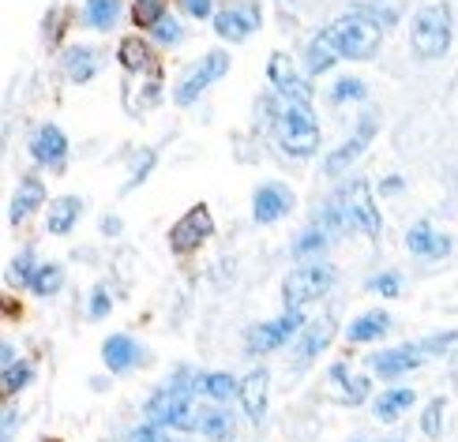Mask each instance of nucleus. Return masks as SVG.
Here are the masks:
<instances>
[{
	"label": "nucleus",
	"mask_w": 458,
	"mask_h": 442,
	"mask_svg": "<svg viewBox=\"0 0 458 442\" xmlns=\"http://www.w3.org/2000/svg\"><path fill=\"white\" fill-rule=\"evenodd\" d=\"M323 42L335 49V56H346V61H369L379 49V23L369 15H342L319 34Z\"/></svg>",
	"instance_id": "nucleus-1"
},
{
	"label": "nucleus",
	"mask_w": 458,
	"mask_h": 442,
	"mask_svg": "<svg viewBox=\"0 0 458 442\" xmlns=\"http://www.w3.org/2000/svg\"><path fill=\"white\" fill-rule=\"evenodd\" d=\"M331 225L338 229H353V233H365L376 237L379 233V214H376V203H372V191L365 180H350L346 188H338V196L327 210Z\"/></svg>",
	"instance_id": "nucleus-2"
},
{
	"label": "nucleus",
	"mask_w": 458,
	"mask_h": 442,
	"mask_svg": "<svg viewBox=\"0 0 458 442\" xmlns=\"http://www.w3.org/2000/svg\"><path fill=\"white\" fill-rule=\"evenodd\" d=\"M451 30H454V19H451V8L447 4H428L417 12L413 27H410V42H413V53L425 56V61H436L451 49Z\"/></svg>",
	"instance_id": "nucleus-3"
},
{
	"label": "nucleus",
	"mask_w": 458,
	"mask_h": 442,
	"mask_svg": "<svg viewBox=\"0 0 458 442\" xmlns=\"http://www.w3.org/2000/svg\"><path fill=\"white\" fill-rule=\"evenodd\" d=\"M275 136H278L285 154H293V158H312L316 146H319V124L304 102H290L282 109Z\"/></svg>",
	"instance_id": "nucleus-4"
},
{
	"label": "nucleus",
	"mask_w": 458,
	"mask_h": 442,
	"mask_svg": "<svg viewBox=\"0 0 458 442\" xmlns=\"http://www.w3.org/2000/svg\"><path fill=\"white\" fill-rule=\"evenodd\" d=\"M331 281H335L331 266H301V271H293L290 278L282 281L285 307H304V304L319 300L323 293L331 289Z\"/></svg>",
	"instance_id": "nucleus-5"
},
{
	"label": "nucleus",
	"mask_w": 458,
	"mask_h": 442,
	"mask_svg": "<svg viewBox=\"0 0 458 442\" xmlns=\"http://www.w3.org/2000/svg\"><path fill=\"white\" fill-rule=\"evenodd\" d=\"M225 68H229V56L222 53V49H215V53H207L203 61L196 64V68H188V75L177 83V90H174V98H177V105H192L199 94L211 87V83H218L222 75H225Z\"/></svg>",
	"instance_id": "nucleus-6"
},
{
	"label": "nucleus",
	"mask_w": 458,
	"mask_h": 442,
	"mask_svg": "<svg viewBox=\"0 0 458 442\" xmlns=\"http://www.w3.org/2000/svg\"><path fill=\"white\" fill-rule=\"evenodd\" d=\"M215 233V221H211V210H207L203 203L192 206L188 214L169 229V247H174L177 255H188V252H196V247Z\"/></svg>",
	"instance_id": "nucleus-7"
},
{
	"label": "nucleus",
	"mask_w": 458,
	"mask_h": 442,
	"mask_svg": "<svg viewBox=\"0 0 458 442\" xmlns=\"http://www.w3.org/2000/svg\"><path fill=\"white\" fill-rule=\"evenodd\" d=\"M301 322H304V315L297 312V307H290L282 319H271V322L256 326V330L248 334V349H252V353H275L282 341L293 338V330H297Z\"/></svg>",
	"instance_id": "nucleus-8"
},
{
	"label": "nucleus",
	"mask_w": 458,
	"mask_h": 442,
	"mask_svg": "<svg viewBox=\"0 0 458 442\" xmlns=\"http://www.w3.org/2000/svg\"><path fill=\"white\" fill-rule=\"evenodd\" d=\"M256 27H259V8L252 0H241V4L222 8V15H215V30L222 42H244Z\"/></svg>",
	"instance_id": "nucleus-9"
},
{
	"label": "nucleus",
	"mask_w": 458,
	"mask_h": 442,
	"mask_svg": "<svg viewBox=\"0 0 458 442\" xmlns=\"http://www.w3.org/2000/svg\"><path fill=\"white\" fill-rule=\"evenodd\" d=\"M267 75H271V83L282 90L285 102H304V105L312 102V87L293 71V61L285 53H271V61H267Z\"/></svg>",
	"instance_id": "nucleus-10"
},
{
	"label": "nucleus",
	"mask_w": 458,
	"mask_h": 442,
	"mask_svg": "<svg viewBox=\"0 0 458 442\" xmlns=\"http://www.w3.org/2000/svg\"><path fill=\"white\" fill-rule=\"evenodd\" d=\"M425 360V345H398V349H387L372 360V375L379 379H398L406 371H417V363Z\"/></svg>",
	"instance_id": "nucleus-11"
},
{
	"label": "nucleus",
	"mask_w": 458,
	"mask_h": 442,
	"mask_svg": "<svg viewBox=\"0 0 458 442\" xmlns=\"http://www.w3.org/2000/svg\"><path fill=\"white\" fill-rule=\"evenodd\" d=\"M293 210V191L285 188V184H263L256 191V203H252V218L259 225H271L278 221L282 214H290Z\"/></svg>",
	"instance_id": "nucleus-12"
},
{
	"label": "nucleus",
	"mask_w": 458,
	"mask_h": 442,
	"mask_svg": "<svg viewBox=\"0 0 458 442\" xmlns=\"http://www.w3.org/2000/svg\"><path fill=\"white\" fill-rule=\"evenodd\" d=\"M372 136H376V117H365V121L357 124V131H353V136H350V139L342 143V146L331 154V158H327V172H331V177H338V172L346 169V165L357 158V154H360V150H365V146L372 143Z\"/></svg>",
	"instance_id": "nucleus-13"
},
{
	"label": "nucleus",
	"mask_w": 458,
	"mask_h": 442,
	"mask_svg": "<svg viewBox=\"0 0 458 442\" xmlns=\"http://www.w3.org/2000/svg\"><path fill=\"white\" fill-rule=\"evenodd\" d=\"M406 244H410V252L421 255V259H444V255L451 252V237H444L440 229H432L428 221L413 225L410 237H406Z\"/></svg>",
	"instance_id": "nucleus-14"
},
{
	"label": "nucleus",
	"mask_w": 458,
	"mask_h": 442,
	"mask_svg": "<svg viewBox=\"0 0 458 442\" xmlns=\"http://www.w3.org/2000/svg\"><path fill=\"white\" fill-rule=\"evenodd\" d=\"M267 387H271V375H267L263 368H256V371H248V379L241 382V401H244V413H248V420H263V413H267Z\"/></svg>",
	"instance_id": "nucleus-15"
},
{
	"label": "nucleus",
	"mask_w": 458,
	"mask_h": 442,
	"mask_svg": "<svg viewBox=\"0 0 458 442\" xmlns=\"http://www.w3.org/2000/svg\"><path fill=\"white\" fill-rule=\"evenodd\" d=\"M30 154L42 165H61L64 162V154H68V139H64V131L61 128H53V124H46L38 136L30 139Z\"/></svg>",
	"instance_id": "nucleus-16"
},
{
	"label": "nucleus",
	"mask_w": 458,
	"mask_h": 442,
	"mask_svg": "<svg viewBox=\"0 0 458 442\" xmlns=\"http://www.w3.org/2000/svg\"><path fill=\"white\" fill-rule=\"evenodd\" d=\"M102 356H106V368L109 371H128L140 363V345L124 338V334H113L106 345H102Z\"/></svg>",
	"instance_id": "nucleus-17"
},
{
	"label": "nucleus",
	"mask_w": 458,
	"mask_h": 442,
	"mask_svg": "<svg viewBox=\"0 0 458 442\" xmlns=\"http://www.w3.org/2000/svg\"><path fill=\"white\" fill-rule=\"evenodd\" d=\"M335 330H338V322L331 319V315H323V319H316L312 326H309V334H304V341H301V360H316L323 349L331 345V338H335Z\"/></svg>",
	"instance_id": "nucleus-18"
},
{
	"label": "nucleus",
	"mask_w": 458,
	"mask_h": 442,
	"mask_svg": "<svg viewBox=\"0 0 458 442\" xmlns=\"http://www.w3.org/2000/svg\"><path fill=\"white\" fill-rule=\"evenodd\" d=\"M387 326H391L387 312H369V315H360V319H353V322H350L346 338H350L353 345H365V341L384 338V334H387Z\"/></svg>",
	"instance_id": "nucleus-19"
},
{
	"label": "nucleus",
	"mask_w": 458,
	"mask_h": 442,
	"mask_svg": "<svg viewBox=\"0 0 458 442\" xmlns=\"http://www.w3.org/2000/svg\"><path fill=\"white\" fill-rule=\"evenodd\" d=\"M42 196H46V188H42V184H38V180H23V184H19V191H15L12 206H8V221L19 225L34 206H42Z\"/></svg>",
	"instance_id": "nucleus-20"
},
{
	"label": "nucleus",
	"mask_w": 458,
	"mask_h": 442,
	"mask_svg": "<svg viewBox=\"0 0 458 442\" xmlns=\"http://www.w3.org/2000/svg\"><path fill=\"white\" fill-rule=\"evenodd\" d=\"M121 64L128 71H158L155 53L147 49L143 38H124V42H121Z\"/></svg>",
	"instance_id": "nucleus-21"
},
{
	"label": "nucleus",
	"mask_w": 458,
	"mask_h": 442,
	"mask_svg": "<svg viewBox=\"0 0 458 442\" xmlns=\"http://www.w3.org/2000/svg\"><path fill=\"white\" fill-rule=\"evenodd\" d=\"M80 210H83V203L75 199V196H64V199H56L53 206H49V233H68V229L75 225V218H80Z\"/></svg>",
	"instance_id": "nucleus-22"
},
{
	"label": "nucleus",
	"mask_w": 458,
	"mask_h": 442,
	"mask_svg": "<svg viewBox=\"0 0 458 442\" xmlns=\"http://www.w3.org/2000/svg\"><path fill=\"white\" fill-rule=\"evenodd\" d=\"M64 68L75 83H87L94 71H98V56H94V49H83V46H72V53L64 56Z\"/></svg>",
	"instance_id": "nucleus-23"
},
{
	"label": "nucleus",
	"mask_w": 458,
	"mask_h": 442,
	"mask_svg": "<svg viewBox=\"0 0 458 442\" xmlns=\"http://www.w3.org/2000/svg\"><path fill=\"white\" fill-rule=\"evenodd\" d=\"M237 390H241V387H237V382L229 379L225 371H207V375H199V394L211 397V401H222V405H225V401L233 397Z\"/></svg>",
	"instance_id": "nucleus-24"
},
{
	"label": "nucleus",
	"mask_w": 458,
	"mask_h": 442,
	"mask_svg": "<svg viewBox=\"0 0 458 442\" xmlns=\"http://www.w3.org/2000/svg\"><path fill=\"white\" fill-rule=\"evenodd\" d=\"M413 405V390H387L376 397V416L379 420H398Z\"/></svg>",
	"instance_id": "nucleus-25"
},
{
	"label": "nucleus",
	"mask_w": 458,
	"mask_h": 442,
	"mask_svg": "<svg viewBox=\"0 0 458 442\" xmlns=\"http://www.w3.org/2000/svg\"><path fill=\"white\" fill-rule=\"evenodd\" d=\"M117 15H121V4L117 0H87V23L94 30H109L113 23H117Z\"/></svg>",
	"instance_id": "nucleus-26"
},
{
	"label": "nucleus",
	"mask_w": 458,
	"mask_h": 442,
	"mask_svg": "<svg viewBox=\"0 0 458 442\" xmlns=\"http://www.w3.org/2000/svg\"><path fill=\"white\" fill-rule=\"evenodd\" d=\"M30 281V289L38 293V296H53L56 289H61V281H64V274H61V266H53V263H46V266H38V271L27 278Z\"/></svg>",
	"instance_id": "nucleus-27"
},
{
	"label": "nucleus",
	"mask_w": 458,
	"mask_h": 442,
	"mask_svg": "<svg viewBox=\"0 0 458 442\" xmlns=\"http://www.w3.org/2000/svg\"><path fill=\"white\" fill-rule=\"evenodd\" d=\"M131 19L136 27H158L165 19V0H131Z\"/></svg>",
	"instance_id": "nucleus-28"
},
{
	"label": "nucleus",
	"mask_w": 458,
	"mask_h": 442,
	"mask_svg": "<svg viewBox=\"0 0 458 442\" xmlns=\"http://www.w3.org/2000/svg\"><path fill=\"white\" fill-rule=\"evenodd\" d=\"M335 61V49L323 42V38H316V42L309 46V71H327Z\"/></svg>",
	"instance_id": "nucleus-29"
},
{
	"label": "nucleus",
	"mask_w": 458,
	"mask_h": 442,
	"mask_svg": "<svg viewBox=\"0 0 458 442\" xmlns=\"http://www.w3.org/2000/svg\"><path fill=\"white\" fill-rule=\"evenodd\" d=\"M365 98V83L360 79H338L331 87V102H360Z\"/></svg>",
	"instance_id": "nucleus-30"
},
{
	"label": "nucleus",
	"mask_w": 458,
	"mask_h": 442,
	"mask_svg": "<svg viewBox=\"0 0 458 442\" xmlns=\"http://www.w3.org/2000/svg\"><path fill=\"white\" fill-rule=\"evenodd\" d=\"M440 424H444V397H436L432 405L425 409V420H421V431L428 435V438H436L440 435Z\"/></svg>",
	"instance_id": "nucleus-31"
},
{
	"label": "nucleus",
	"mask_w": 458,
	"mask_h": 442,
	"mask_svg": "<svg viewBox=\"0 0 458 442\" xmlns=\"http://www.w3.org/2000/svg\"><path fill=\"white\" fill-rule=\"evenodd\" d=\"M27 379H30V368H27V363H8V368H4V397H12Z\"/></svg>",
	"instance_id": "nucleus-32"
},
{
	"label": "nucleus",
	"mask_w": 458,
	"mask_h": 442,
	"mask_svg": "<svg viewBox=\"0 0 458 442\" xmlns=\"http://www.w3.org/2000/svg\"><path fill=\"white\" fill-rule=\"evenodd\" d=\"M124 442H174V438H169L158 424H147V428H140V431H131Z\"/></svg>",
	"instance_id": "nucleus-33"
},
{
	"label": "nucleus",
	"mask_w": 458,
	"mask_h": 442,
	"mask_svg": "<svg viewBox=\"0 0 458 442\" xmlns=\"http://www.w3.org/2000/svg\"><path fill=\"white\" fill-rule=\"evenodd\" d=\"M319 247H323V233H319V229H309V233L297 240L293 255H312V252H319Z\"/></svg>",
	"instance_id": "nucleus-34"
},
{
	"label": "nucleus",
	"mask_w": 458,
	"mask_h": 442,
	"mask_svg": "<svg viewBox=\"0 0 458 442\" xmlns=\"http://www.w3.org/2000/svg\"><path fill=\"white\" fill-rule=\"evenodd\" d=\"M90 315H94V319L109 315V293H106V289H94V293H90Z\"/></svg>",
	"instance_id": "nucleus-35"
},
{
	"label": "nucleus",
	"mask_w": 458,
	"mask_h": 442,
	"mask_svg": "<svg viewBox=\"0 0 458 442\" xmlns=\"http://www.w3.org/2000/svg\"><path fill=\"white\" fill-rule=\"evenodd\" d=\"M155 30H158V42H165V46H169V42H177V38H181V27H177V23H174V19H169V15L162 19V23H158Z\"/></svg>",
	"instance_id": "nucleus-36"
},
{
	"label": "nucleus",
	"mask_w": 458,
	"mask_h": 442,
	"mask_svg": "<svg viewBox=\"0 0 458 442\" xmlns=\"http://www.w3.org/2000/svg\"><path fill=\"white\" fill-rule=\"evenodd\" d=\"M372 285H376V289L384 293V296H398V293H403V285H398V278H394V274H384V278H376Z\"/></svg>",
	"instance_id": "nucleus-37"
},
{
	"label": "nucleus",
	"mask_w": 458,
	"mask_h": 442,
	"mask_svg": "<svg viewBox=\"0 0 458 442\" xmlns=\"http://www.w3.org/2000/svg\"><path fill=\"white\" fill-rule=\"evenodd\" d=\"M184 8L192 12L196 19H207V15H211V0H184Z\"/></svg>",
	"instance_id": "nucleus-38"
},
{
	"label": "nucleus",
	"mask_w": 458,
	"mask_h": 442,
	"mask_svg": "<svg viewBox=\"0 0 458 442\" xmlns=\"http://www.w3.org/2000/svg\"><path fill=\"white\" fill-rule=\"evenodd\" d=\"M4 315H8V319H19V315H23V307H19L15 300H8V296H4Z\"/></svg>",
	"instance_id": "nucleus-39"
},
{
	"label": "nucleus",
	"mask_w": 458,
	"mask_h": 442,
	"mask_svg": "<svg viewBox=\"0 0 458 442\" xmlns=\"http://www.w3.org/2000/svg\"><path fill=\"white\" fill-rule=\"evenodd\" d=\"M357 442H360V438H357Z\"/></svg>",
	"instance_id": "nucleus-40"
}]
</instances>
